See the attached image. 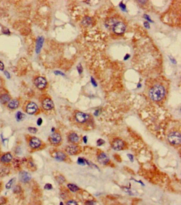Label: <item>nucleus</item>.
<instances>
[{"instance_id": "f257e3e1", "label": "nucleus", "mask_w": 181, "mask_h": 205, "mask_svg": "<svg viewBox=\"0 0 181 205\" xmlns=\"http://www.w3.org/2000/svg\"><path fill=\"white\" fill-rule=\"evenodd\" d=\"M165 94V91L164 88L160 85H157L152 87L149 92L150 97L154 101H160L164 97Z\"/></svg>"}, {"instance_id": "f03ea898", "label": "nucleus", "mask_w": 181, "mask_h": 205, "mask_svg": "<svg viewBox=\"0 0 181 205\" xmlns=\"http://www.w3.org/2000/svg\"><path fill=\"white\" fill-rule=\"evenodd\" d=\"M33 82L34 86L41 91H44L48 86V83L46 79L41 76H35L33 78Z\"/></svg>"}, {"instance_id": "7ed1b4c3", "label": "nucleus", "mask_w": 181, "mask_h": 205, "mask_svg": "<svg viewBox=\"0 0 181 205\" xmlns=\"http://www.w3.org/2000/svg\"><path fill=\"white\" fill-rule=\"evenodd\" d=\"M40 101L41 106L43 110L45 111H51L54 107V104L51 97L47 94H43L40 97Z\"/></svg>"}, {"instance_id": "20e7f679", "label": "nucleus", "mask_w": 181, "mask_h": 205, "mask_svg": "<svg viewBox=\"0 0 181 205\" xmlns=\"http://www.w3.org/2000/svg\"><path fill=\"white\" fill-rule=\"evenodd\" d=\"M23 109L27 114L33 115L36 114L38 111V106L33 101H27L24 103Z\"/></svg>"}, {"instance_id": "39448f33", "label": "nucleus", "mask_w": 181, "mask_h": 205, "mask_svg": "<svg viewBox=\"0 0 181 205\" xmlns=\"http://www.w3.org/2000/svg\"><path fill=\"white\" fill-rule=\"evenodd\" d=\"M167 139L171 144L179 145L181 143V134L178 131H172L168 134Z\"/></svg>"}, {"instance_id": "423d86ee", "label": "nucleus", "mask_w": 181, "mask_h": 205, "mask_svg": "<svg viewBox=\"0 0 181 205\" xmlns=\"http://www.w3.org/2000/svg\"><path fill=\"white\" fill-rule=\"evenodd\" d=\"M126 29V27L124 24L121 22H119L116 23L113 26V30L114 32L116 34H121L124 33Z\"/></svg>"}, {"instance_id": "0eeeda50", "label": "nucleus", "mask_w": 181, "mask_h": 205, "mask_svg": "<svg viewBox=\"0 0 181 205\" xmlns=\"http://www.w3.org/2000/svg\"><path fill=\"white\" fill-rule=\"evenodd\" d=\"M89 118V115L83 112H77L75 115V119L79 123H82L87 121Z\"/></svg>"}, {"instance_id": "6e6552de", "label": "nucleus", "mask_w": 181, "mask_h": 205, "mask_svg": "<svg viewBox=\"0 0 181 205\" xmlns=\"http://www.w3.org/2000/svg\"><path fill=\"white\" fill-rule=\"evenodd\" d=\"M65 150L68 154L74 155L78 153L79 150V147L76 145H71L66 147Z\"/></svg>"}, {"instance_id": "1a4fd4ad", "label": "nucleus", "mask_w": 181, "mask_h": 205, "mask_svg": "<svg viewBox=\"0 0 181 205\" xmlns=\"http://www.w3.org/2000/svg\"><path fill=\"white\" fill-rule=\"evenodd\" d=\"M62 139L61 135L59 133H54L50 136L49 138V140L51 143L53 145H57L59 144Z\"/></svg>"}, {"instance_id": "9d476101", "label": "nucleus", "mask_w": 181, "mask_h": 205, "mask_svg": "<svg viewBox=\"0 0 181 205\" xmlns=\"http://www.w3.org/2000/svg\"><path fill=\"white\" fill-rule=\"evenodd\" d=\"M19 180L23 183H27L31 179V176L29 173L26 171H21L19 175Z\"/></svg>"}, {"instance_id": "9b49d317", "label": "nucleus", "mask_w": 181, "mask_h": 205, "mask_svg": "<svg viewBox=\"0 0 181 205\" xmlns=\"http://www.w3.org/2000/svg\"><path fill=\"white\" fill-rule=\"evenodd\" d=\"M97 160H98V162L103 165L107 164L110 161V159L108 157V156L104 153H101L98 155Z\"/></svg>"}, {"instance_id": "f8f14e48", "label": "nucleus", "mask_w": 181, "mask_h": 205, "mask_svg": "<svg viewBox=\"0 0 181 205\" xmlns=\"http://www.w3.org/2000/svg\"><path fill=\"white\" fill-rule=\"evenodd\" d=\"M29 146L31 148L37 149L41 145V141L38 138L36 137H33L29 141Z\"/></svg>"}, {"instance_id": "ddd939ff", "label": "nucleus", "mask_w": 181, "mask_h": 205, "mask_svg": "<svg viewBox=\"0 0 181 205\" xmlns=\"http://www.w3.org/2000/svg\"><path fill=\"white\" fill-rule=\"evenodd\" d=\"M112 148L115 150H120L124 147V143L121 139L115 140L112 143Z\"/></svg>"}, {"instance_id": "4468645a", "label": "nucleus", "mask_w": 181, "mask_h": 205, "mask_svg": "<svg viewBox=\"0 0 181 205\" xmlns=\"http://www.w3.org/2000/svg\"><path fill=\"white\" fill-rule=\"evenodd\" d=\"M20 101L17 99H14L10 100L9 103H8V108L11 110H14L17 109L19 106Z\"/></svg>"}, {"instance_id": "2eb2a0df", "label": "nucleus", "mask_w": 181, "mask_h": 205, "mask_svg": "<svg viewBox=\"0 0 181 205\" xmlns=\"http://www.w3.org/2000/svg\"><path fill=\"white\" fill-rule=\"evenodd\" d=\"M11 100V96L8 93H3L0 95V102L2 104L8 103Z\"/></svg>"}, {"instance_id": "dca6fc26", "label": "nucleus", "mask_w": 181, "mask_h": 205, "mask_svg": "<svg viewBox=\"0 0 181 205\" xmlns=\"http://www.w3.org/2000/svg\"><path fill=\"white\" fill-rule=\"evenodd\" d=\"M68 140L72 143H77L79 140V137L75 132H72L68 136Z\"/></svg>"}, {"instance_id": "f3484780", "label": "nucleus", "mask_w": 181, "mask_h": 205, "mask_svg": "<svg viewBox=\"0 0 181 205\" xmlns=\"http://www.w3.org/2000/svg\"><path fill=\"white\" fill-rule=\"evenodd\" d=\"M27 161V160L24 158H15L13 161V164H14L15 167H19L20 166V165L24 163V162H25Z\"/></svg>"}, {"instance_id": "a211bd4d", "label": "nucleus", "mask_w": 181, "mask_h": 205, "mask_svg": "<svg viewBox=\"0 0 181 205\" xmlns=\"http://www.w3.org/2000/svg\"><path fill=\"white\" fill-rule=\"evenodd\" d=\"M12 155L10 153H6V154L3 155L1 158V161L3 163H9L12 160Z\"/></svg>"}, {"instance_id": "6ab92c4d", "label": "nucleus", "mask_w": 181, "mask_h": 205, "mask_svg": "<svg viewBox=\"0 0 181 205\" xmlns=\"http://www.w3.org/2000/svg\"><path fill=\"white\" fill-rule=\"evenodd\" d=\"M66 157V155L62 152H57L55 155V158L57 161H64Z\"/></svg>"}, {"instance_id": "aec40b11", "label": "nucleus", "mask_w": 181, "mask_h": 205, "mask_svg": "<svg viewBox=\"0 0 181 205\" xmlns=\"http://www.w3.org/2000/svg\"><path fill=\"white\" fill-rule=\"evenodd\" d=\"M10 173V169L7 167H2L0 169V177L2 178L8 175Z\"/></svg>"}, {"instance_id": "412c9836", "label": "nucleus", "mask_w": 181, "mask_h": 205, "mask_svg": "<svg viewBox=\"0 0 181 205\" xmlns=\"http://www.w3.org/2000/svg\"><path fill=\"white\" fill-rule=\"evenodd\" d=\"M68 187L69 189V190L72 192H76L79 190V188L78 187L74 184H68Z\"/></svg>"}, {"instance_id": "4be33fe9", "label": "nucleus", "mask_w": 181, "mask_h": 205, "mask_svg": "<svg viewBox=\"0 0 181 205\" xmlns=\"http://www.w3.org/2000/svg\"><path fill=\"white\" fill-rule=\"evenodd\" d=\"M15 181V178L11 179V180L7 183V184H6V189H10L12 187V185L14 183Z\"/></svg>"}, {"instance_id": "5701e85b", "label": "nucleus", "mask_w": 181, "mask_h": 205, "mask_svg": "<svg viewBox=\"0 0 181 205\" xmlns=\"http://www.w3.org/2000/svg\"><path fill=\"white\" fill-rule=\"evenodd\" d=\"M24 114H23L22 113L20 112H18V113H17V115H16V118H17V121H21L22 119H24Z\"/></svg>"}, {"instance_id": "b1692460", "label": "nucleus", "mask_w": 181, "mask_h": 205, "mask_svg": "<svg viewBox=\"0 0 181 205\" xmlns=\"http://www.w3.org/2000/svg\"><path fill=\"white\" fill-rule=\"evenodd\" d=\"M57 181L59 183H63L65 181V178L62 176H58L57 178Z\"/></svg>"}, {"instance_id": "393cba45", "label": "nucleus", "mask_w": 181, "mask_h": 205, "mask_svg": "<svg viewBox=\"0 0 181 205\" xmlns=\"http://www.w3.org/2000/svg\"><path fill=\"white\" fill-rule=\"evenodd\" d=\"M28 131L32 134H36V132H37V129L36 128L29 127V128H28Z\"/></svg>"}, {"instance_id": "a878e982", "label": "nucleus", "mask_w": 181, "mask_h": 205, "mask_svg": "<svg viewBox=\"0 0 181 205\" xmlns=\"http://www.w3.org/2000/svg\"><path fill=\"white\" fill-rule=\"evenodd\" d=\"M28 166L29 167L30 169H33L35 168V164L33 161H29L28 163Z\"/></svg>"}, {"instance_id": "bb28decb", "label": "nucleus", "mask_w": 181, "mask_h": 205, "mask_svg": "<svg viewBox=\"0 0 181 205\" xmlns=\"http://www.w3.org/2000/svg\"><path fill=\"white\" fill-rule=\"evenodd\" d=\"M66 205H78L77 202H76L74 200H69L68 201L67 203H66Z\"/></svg>"}, {"instance_id": "cd10ccee", "label": "nucleus", "mask_w": 181, "mask_h": 205, "mask_svg": "<svg viewBox=\"0 0 181 205\" xmlns=\"http://www.w3.org/2000/svg\"><path fill=\"white\" fill-rule=\"evenodd\" d=\"M21 188L19 185L15 186V188H14V190H13L15 193H19V192H20L21 191Z\"/></svg>"}, {"instance_id": "c85d7f7f", "label": "nucleus", "mask_w": 181, "mask_h": 205, "mask_svg": "<svg viewBox=\"0 0 181 205\" xmlns=\"http://www.w3.org/2000/svg\"><path fill=\"white\" fill-rule=\"evenodd\" d=\"M78 164H81V165H85L86 161H85V160H83V158H78Z\"/></svg>"}, {"instance_id": "c756f323", "label": "nucleus", "mask_w": 181, "mask_h": 205, "mask_svg": "<svg viewBox=\"0 0 181 205\" xmlns=\"http://www.w3.org/2000/svg\"><path fill=\"white\" fill-rule=\"evenodd\" d=\"M6 200L4 197H0V205H3L6 203Z\"/></svg>"}, {"instance_id": "7c9ffc66", "label": "nucleus", "mask_w": 181, "mask_h": 205, "mask_svg": "<svg viewBox=\"0 0 181 205\" xmlns=\"http://www.w3.org/2000/svg\"><path fill=\"white\" fill-rule=\"evenodd\" d=\"M44 188L45 189L51 190V189H52V185L51 184H50V183H48V184H46L45 185Z\"/></svg>"}, {"instance_id": "2f4dec72", "label": "nucleus", "mask_w": 181, "mask_h": 205, "mask_svg": "<svg viewBox=\"0 0 181 205\" xmlns=\"http://www.w3.org/2000/svg\"><path fill=\"white\" fill-rule=\"evenodd\" d=\"M97 145L98 146H101V145H102L103 144H104L105 143V141L103 139H98L97 141Z\"/></svg>"}, {"instance_id": "473e14b6", "label": "nucleus", "mask_w": 181, "mask_h": 205, "mask_svg": "<svg viewBox=\"0 0 181 205\" xmlns=\"http://www.w3.org/2000/svg\"><path fill=\"white\" fill-rule=\"evenodd\" d=\"M78 68V72H79V73H82V71H83V69H82V67L81 66V65H79V66H78L77 67Z\"/></svg>"}, {"instance_id": "72a5a7b5", "label": "nucleus", "mask_w": 181, "mask_h": 205, "mask_svg": "<svg viewBox=\"0 0 181 205\" xmlns=\"http://www.w3.org/2000/svg\"><path fill=\"white\" fill-rule=\"evenodd\" d=\"M4 64L0 61V70L3 71V70H4Z\"/></svg>"}, {"instance_id": "f704fd0d", "label": "nucleus", "mask_w": 181, "mask_h": 205, "mask_svg": "<svg viewBox=\"0 0 181 205\" xmlns=\"http://www.w3.org/2000/svg\"><path fill=\"white\" fill-rule=\"evenodd\" d=\"M120 6L121 7V8L123 10V11H125V9H126V6H125L124 4H123V3H121L120 4Z\"/></svg>"}, {"instance_id": "c9c22d12", "label": "nucleus", "mask_w": 181, "mask_h": 205, "mask_svg": "<svg viewBox=\"0 0 181 205\" xmlns=\"http://www.w3.org/2000/svg\"><path fill=\"white\" fill-rule=\"evenodd\" d=\"M91 81H92V85H93L94 86H97L96 82L95 81V79H94L92 77V78H91Z\"/></svg>"}, {"instance_id": "e433bc0d", "label": "nucleus", "mask_w": 181, "mask_h": 205, "mask_svg": "<svg viewBox=\"0 0 181 205\" xmlns=\"http://www.w3.org/2000/svg\"><path fill=\"white\" fill-rule=\"evenodd\" d=\"M42 122H43L42 119L41 118H39V119H38L37 123V125H42Z\"/></svg>"}, {"instance_id": "4c0bfd02", "label": "nucleus", "mask_w": 181, "mask_h": 205, "mask_svg": "<svg viewBox=\"0 0 181 205\" xmlns=\"http://www.w3.org/2000/svg\"><path fill=\"white\" fill-rule=\"evenodd\" d=\"M144 17L145 18V19H147V20H148L149 21H150V22H152V20L150 19L149 17V15H144Z\"/></svg>"}, {"instance_id": "58836bf2", "label": "nucleus", "mask_w": 181, "mask_h": 205, "mask_svg": "<svg viewBox=\"0 0 181 205\" xmlns=\"http://www.w3.org/2000/svg\"><path fill=\"white\" fill-rule=\"evenodd\" d=\"M144 26H145V28H150V25H149V24L148 22H145L144 23Z\"/></svg>"}, {"instance_id": "ea45409f", "label": "nucleus", "mask_w": 181, "mask_h": 205, "mask_svg": "<svg viewBox=\"0 0 181 205\" xmlns=\"http://www.w3.org/2000/svg\"><path fill=\"white\" fill-rule=\"evenodd\" d=\"M128 156H129V158H130V160L131 161H132V162H133V156H132V155L130 154L128 155Z\"/></svg>"}, {"instance_id": "a19ab883", "label": "nucleus", "mask_w": 181, "mask_h": 205, "mask_svg": "<svg viewBox=\"0 0 181 205\" xmlns=\"http://www.w3.org/2000/svg\"><path fill=\"white\" fill-rule=\"evenodd\" d=\"M169 58H170V59L171 60L172 62L173 63H174V64H176V62L175 59H172V58H171V57H169Z\"/></svg>"}, {"instance_id": "79ce46f5", "label": "nucleus", "mask_w": 181, "mask_h": 205, "mask_svg": "<svg viewBox=\"0 0 181 205\" xmlns=\"http://www.w3.org/2000/svg\"><path fill=\"white\" fill-rule=\"evenodd\" d=\"M129 57H130V55H129V54H127V55H125V57H124L125 60V59H128V58Z\"/></svg>"}, {"instance_id": "37998d69", "label": "nucleus", "mask_w": 181, "mask_h": 205, "mask_svg": "<svg viewBox=\"0 0 181 205\" xmlns=\"http://www.w3.org/2000/svg\"><path fill=\"white\" fill-rule=\"evenodd\" d=\"M87 205H94V204L93 202H88Z\"/></svg>"}, {"instance_id": "c03bdc74", "label": "nucleus", "mask_w": 181, "mask_h": 205, "mask_svg": "<svg viewBox=\"0 0 181 205\" xmlns=\"http://www.w3.org/2000/svg\"><path fill=\"white\" fill-rule=\"evenodd\" d=\"M83 140L85 143H87V137H86V136H85V137H83Z\"/></svg>"}, {"instance_id": "a18cd8bd", "label": "nucleus", "mask_w": 181, "mask_h": 205, "mask_svg": "<svg viewBox=\"0 0 181 205\" xmlns=\"http://www.w3.org/2000/svg\"><path fill=\"white\" fill-rule=\"evenodd\" d=\"M1 184L0 183V188H1Z\"/></svg>"}]
</instances>
